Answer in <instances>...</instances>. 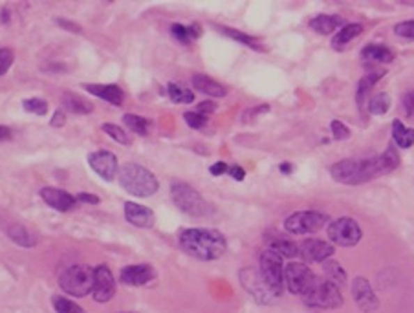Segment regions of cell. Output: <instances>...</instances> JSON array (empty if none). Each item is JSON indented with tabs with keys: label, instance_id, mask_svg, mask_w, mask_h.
<instances>
[{
	"label": "cell",
	"instance_id": "f1b7e54d",
	"mask_svg": "<svg viewBox=\"0 0 414 313\" xmlns=\"http://www.w3.org/2000/svg\"><path fill=\"white\" fill-rule=\"evenodd\" d=\"M323 269H325V275L328 277L326 280H330L334 282L335 286H345L346 284V271L343 269V266L339 262H335V260H325L323 262Z\"/></svg>",
	"mask_w": 414,
	"mask_h": 313
},
{
	"label": "cell",
	"instance_id": "836d02e7",
	"mask_svg": "<svg viewBox=\"0 0 414 313\" xmlns=\"http://www.w3.org/2000/svg\"><path fill=\"white\" fill-rule=\"evenodd\" d=\"M52 304H54V310L57 313H84L79 304H75L74 300H70L66 297H61V295H54Z\"/></svg>",
	"mask_w": 414,
	"mask_h": 313
},
{
	"label": "cell",
	"instance_id": "b9f144b4",
	"mask_svg": "<svg viewBox=\"0 0 414 313\" xmlns=\"http://www.w3.org/2000/svg\"><path fill=\"white\" fill-rule=\"evenodd\" d=\"M404 110H405V116H407V118H411V119L414 118V90H411V92L405 93Z\"/></svg>",
	"mask_w": 414,
	"mask_h": 313
},
{
	"label": "cell",
	"instance_id": "f5cc1de1",
	"mask_svg": "<svg viewBox=\"0 0 414 313\" xmlns=\"http://www.w3.org/2000/svg\"><path fill=\"white\" fill-rule=\"evenodd\" d=\"M128 313H132V312H128Z\"/></svg>",
	"mask_w": 414,
	"mask_h": 313
},
{
	"label": "cell",
	"instance_id": "ab89813d",
	"mask_svg": "<svg viewBox=\"0 0 414 313\" xmlns=\"http://www.w3.org/2000/svg\"><path fill=\"white\" fill-rule=\"evenodd\" d=\"M13 52L10 48H0V75H4L13 64Z\"/></svg>",
	"mask_w": 414,
	"mask_h": 313
},
{
	"label": "cell",
	"instance_id": "1f68e13d",
	"mask_svg": "<svg viewBox=\"0 0 414 313\" xmlns=\"http://www.w3.org/2000/svg\"><path fill=\"white\" fill-rule=\"evenodd\" d=\"M218 30L222 31L224 35H227V37H231V39H235V40H238V43H242V45L250 46V48H253V49H262L261 40L255 39V37H252V35L242 33V31L233 30V28H218Z\"/></svg>",
	"mask_w": 414,
	"mask_h": 313
},
{
	"label": "cell",
	"instance_id": "f35d334b",
	"mask_svg": "<svg viewBox=\"0 0 414 313\" xmlns=\"http://www.w3.org/2000/svg\"><path fill=\"white\" fill-rule=\"evenodd\" d=\"M394 33L404 39H414V20H405V22L396 24Z\"/></svg>",
	"mask_w": 414,
	"mask_h": 313
},
{
	"label": "cell",
	"instance_id": "83f0119b",
	"mask_svg": "<svg viewBox=\"0 0 414 313\" xmlns=\"http://www.w3.org/2000/svg\"><path fill=\"white\" fill-rule=\"evenodd\" d=\"M63 107L72 114H90L94 110V107H92L89 101H84L83 98L75 96V93H64Z\"/></svg>",
	"mask_w": 414,
	"mask_h": 313
},
{
	"label": "cell",
	"instance_id": "d6a6232c",
	"mask_svg": "<svg viewBox=\"0 0 414 313\" xmlns=\"http://www.w3.org/2000/svg\"><path fill=\"white\" fill-rule=\"evenodd\" d=\"M169 98L173 99L174 103L178 105H189L194 101V93H192L191 90L180 86V84L171 83L169 84Z\"/></svg>",
	"mask_w": 414,
	"mask_h": 313
},
{
	"label": "cell",
	"instance_id": "bcb514c9",
	"mask_svg": "<svg viewBox=\"0 0 414 313\" xmlns=\"http://www.w3.org/2000/svg\"><path fill=\"white\" fill-rule=\"evenodd\" d=\"M57 24L63 26V28L66 31H74V33H81V28L77 24H75V22H68V20L59 19V20H57Z\"/></svg>",
	"mask_w": 414,
	"mask_h": 313
},
{
	"label": "cell",
	"instance_id": "8fae6325",
	"mask_svg": "<svg viewBox=\"0 0 414 313\" xmlns=\"http://www.w3.org/2000/svg\"><path fill=\"white\" fill-rule=\"evenodd\" d=\"M238 277H240V284L244 286V289L255 298L256 303L271 304L277 298V295L268 288V284L262 279L261 271H256L253 268H246L242 269Z\"/></svg>",
	"mask_w": 414,
	"mask_h": 313
},
{
	"label": "cell",
	"instance_id": "277c9868",
	"mask_svg": "<svg viewBox=\"0 0 414 313\" xmlns=\"http://www.w3.org/2000/svg\"><path fill=\"white\" fill-rule=\"evenodd\" d=\"M171 196H173V201L176 204V207L182 213L189 216H194V218H200V216H207L211 213V207L202 198V194L192 189L189 183H183V181H174L171 185Z\"/></svg>",
	"mask_w": 414,
	"mask_h": 313
},
{
	"label": "cell",
	"instance_id": "c3c4849f",
	"mask_svg": "<svg viewBox=\"0 0 414 313\" xmlns=\"http://www.w3.org/2000/svg\"><path fill=\"white\" fill-rule=\"evenodd\" d=\"M64 123H66V118H64V114L61 112H55L54 114V119H52V127H63Z\"/></svg>",
	"mask_w": 414,
	"mask_h": 313
},
{
	"label": "cell",
	"instance_id": "e0dca14e",
	"mask_svg": "<svg viewBox=\"0 0 414 313\" xmlns=\"http://www.w3.org/2000/svg\"><path fill=\"white\" fill-rule=\"evenodd\" d=\"M40 198L46 201V206H49L55 211H61V213H68V211H72L77 206L75 196L63 191V189H57V187H45V189H40Z\"/></svg>",
	"mask_w": 414,
	"mask_h": 313
},
{
	"label": "cell",
	"instance_id": "816d5d0a",
	"mask_svg": "<svg viewBox=\"0 0 414 313\" xmlns=\"http://www.w3.org/2000/svg\"><path fill=\"white\" fill-rule=\"evenodd\" d=\"M0 20H2V22H8V20H10V17H8V10H2V17H0Z\"/></svg>",
	"mask_w": 414,
	"mask_h": 313
},
{
	"label": "cell",
	"instance_id": "3957f363",
	"mask_svg": "<svg viewBox=\"0 0 414 313\" xmlns=\"http://www.w3.org/2000/svg\"><path fill=\"white\" fill-rule=\"evenodd\" d=\"M119 185L123 187L128 194L138 196V198H148L156 194L160 183L153 172L136 163H127L119 169Z\"/></svg>",
	"mask_w": 414,
	"mask_h": 313
},
{
	"label": "cell",
	"instance_id": "74e56055",
	"mask_svg": "<svg viewBox=\"0 0 414 313\" xmlns=\"http://www.w3.org/2000/svg\"><path fill=\"white\" fill-rule=\"evenodd\" d=\"M330 128L332 134H334V139H337V142H343V139H348V137H351V128L346 127V125H343L341 121H337V119H334V121L330 123Z\"/></svg>",
	"mask_w": 414,
	"mask_h": 313
},
{
	"label": "cell",
	"instance_id": "7dc6e473",
	"mask_svg": "<svg viewBox=\"0 0 414 313\" xmlns=\"http://www.w3.org/2000/svg\"><path fill=\"white\" fill-rule=\"evenodd\" d=\"M75 200L84 201V204H99L98 196H92V194H77L75 196Z\"/></svg>",
	"mask_w": 414,
	"mask_h": 313
},
{
	"label": "cell",
	"instance_id": "ba28073f",
	"mask_svg": "<svg viewBox=\"0 0 414 313\" xmlns=\"http://www.w3.org/2000/svg\"><path fill=\"white\" fill-rule=\"evenodd\" d=\"M316 282L317 277L306 264L290 262L284 268V286L290 293L306 297L312 291V288L316 286Z\"/></svg>",
	"mask_w": 414,
	"mask_h": 313
},
{
	"label": "cell",
	"instance_id": "d590c367",
	"mask_svg": "<svg viewBox=\"0 0 414 313\" xmlns=\"http://www.w3.org/2000/svg\"><path fill=\"white\" fill-rule=\"evenodd\" d=\"M22 107H24L26 112L35 114V116H45V114L48 112V103H46V101H43V99H37V98L26 99L24 103H22Z\"/></svg>",
	"mask_w": 414,
	"mask_h": 313
},
{
	"label": "cell",
	"instance_id": "30bf717a",
	"mask_svg": "<svg viewBox=\"0 0 414 313\" xmlns=\"http://www.w3.org/2000/svg\"><path fill=\"white\" fill-rule=\"evenodd\" d=\"M363 236V231L358 225V222L348 218V216H343V218H337V220L330 222L328 224V238H330L332 244L341 245V247H352L361 240Z\"/></svg>",
	"mask_w": 414,
	"mask_h": 313
},
{
	"label": "cell",
	"instance_id": "ac0fdd59",
	"mask_svg": "<svg viewBox=\"0 0 414 313\" xmlns=\"http://www.w3.org/2000/svg\"><path fill=\"white\" fill-rule=\"evenodd\" d=\"M264 242H266L268 250L277 253L282 259H293L299 253V245L296 242H291L282 233H277V231H268L266 235H264Z\"/></svg>",
	"mask_w": 414,
	"mask_h": 313
},
{
	"label": "cell",
	"instance_id": "ffe728a7",
	"mask_svg": "<svg viewBox=\"0 0 414 313\" xmlns=\"http://www.w3.org/2000/svg\"><path fill=\"white\" fill-rule=\"evenodd\" d=\"M84 89L92 96H98V98L105 99V101H109V103L116 105V107L123 105L125 93L118 84H84Z\"/></svg>",
	"mask_w": 414,
	"mask_h": 313
},
{
	"label": "cell",
	"instance_id": "f6af8a7d",
	"mask_svg": "<svg viewBox=\"0 0 414 313\" xmlns=\"http://www.w3.org/2000/svg\"><path fill=\"white\" fill-rule=\"evenodd\" d=\"M227 172L231 174L233 180H237V181H242L244 178H246V172H244V169H242V167H238V165L229 167V171H227Z\"/></svg>",
	"mask_w": 414,
	"mask_h": 313
},
{
	"label": "cell",
	"instance_id": "603a6c76",
	"mask_svg": "<svg viewBox=\"0 0 414 313\" xmlns=\"http://www.w3.org/2000/svg\"><path fill=\"white\" fill-rule=\"evenodd\" d=\"M383 75H385V70L378 68V70H370V72H367V74L361 77V81L358 83V92H355V101H358L360 107L365 105V99L367 96H369L370 89H372V86H374V84L378 83Z\"/></svg>",
	"mask_w": 414,
	"mask_h": 313
},
{
	"label": "cell",
	"instance_id": "d6986e66",
	"mask_svg": "<svg viewBox=\"0 0 414 313\" xmlns=\"http://www.w3.org/2000/svg\"><path fill=\"white\" fill-rule=\"evenodd\" d=\"M125 218L128 224L141 227V229H148L154 225V213L148 207L134 204V201H127L125 204Z\"/></svg>",
	"mask_w": 414,
	"mask_h": 313
},
{
	"label": "cell",
	"instance_id": "9a60e30c",
	"mask_svg": "<svg viewBox=\"0 0 414 313\" xmlns=\"http://www.w3.org/2000/svg\"><path fill=\"white\" fill-rule=\"evenodd\" d=\"M334 245L319 238H306L301 245H299V254L302 257L305 262H325L334 254Z\"/></svg>",
	"mask_w": 414,
	"mask_h": 313
},
{
	"label": "cell",
	"instance_id": "2e32d148",
	"mask_svg": "<svg viewBox=\"0 0 414 313\" xmlns=\"http://www.w3.org/2000/svg\"><path fill=\"white\" fill-rule=\"evenodd\" d=\"M156 279V269L151 264H134L121 269L119 280L127 286H145Z\"/></svg>",
	"mask_w": 414,
	"mask_h": 313
},
{
	"label": "cell",
	"instance_id": "52a82bcc",
	"mask_svg": "<svg viewBox=\"0 0 414 313\" xmlns=\"http://www.w3.org/2000/svg\"><path fill=\"white\" fill-rule=\"evenodd\" d=\"M328 220L330 218L319 211H299L284 220V229L290 235H312V233L323 229L328 224Z\"/></svg>",
	"mask_w": 414,
	"mask_h": 313
},
{
	"label": "cell",
	"instance_id": "7a4b0ae2",
	"mask_svg": "<svg viewBox=\"0 0 414 313\" xmlns=\"http://www.w3.org/2000/svg\"><path fill=\"white\" fill-rule=\"evenodd\" d=\"M178 242L185 253L206 262L220 259L227 250V242L220 231L204 229V227L182 231Z\"/></svg>",
	"mask_w": 414,
	"mask_h": 313
},
{
	"label": "cell",
	"instance_id": "8d00e7d4",
	"mask_svg": "<svg viewBox=\"0 0 414 313\" xmlns=\"http://www.w3.org/2000/svg\"><path fill=\"white\" fill-rule=\"evenodd\" d=\"M171 33H173L174 39L178 43H182V45H189L192 40L191 31H189V26H182V24H173L171 26Z\"/></svg>",
	"mask_w": 414,
	"mask_h": 313
},
{
	"label": "cell",
	"instance_id": "4dcf8cb0",
	"mask_svg": "<svg viewBox=\"0 0 414 313\" xmlns=\"http://www.w3.org/2000/svg\"><path fill=\"white\" fill-rule=\"evenodd\" d=\"M390 96L389 93H378L374 98L369 99V112L374 116H383L389 112Z\"/></svg>",
	"mask_w": 414,
	"mask_h": 313
},
{
	"label": "cell",
	"instance_id": "cb8c5ba5",
	"mask_svg": "<svg viewBox=\"0 0 414 313\" xmlns=\"http://www.w3.org/2000/svg\"><path fill=\"white\" fill-rule=\"evenodd\" d=\"M345 20L339 15H317L316 19L310 20V28L319 35H330L337 28H343Z\"/></svg>",
	"mask_w": 414,
	"mask_h": 313
},
{
	"label": "cell",
	"instance_id": "d4e9b609",
	"mask_svg": "<svg viewBox=\"0 0 414 313\" xmlns=\"http://www.w3.org/2000/svg\"><path fill=\"white\" fill-rule=\"evenodd\" d=\"M361 31H363V26L361 24H346L343 26L337 33H335V37L332 39V46H334V49H343L345 48L351 40H354L358 35H361Z\"/></svg>",
	"mask_w": 414,
	"mask_h": 313
},
{
	"label": "cell",
	"instance_id": "4fadbf2b",
	"mask_svg": "<svg viewBox=\"0 0 414 313\" xmlns=\"http://www.w3.org/2000/svg\"><path fill=\"white\" fill-rule=\"evenodd\" d=\"M92 295H94V300H98V303H109L110 298L116 295V280H114L112 271L107 266L94 268Z\"/></svg>",
	"mask_w": 414,
	"mask_h": 313
},
{
	"label": "cell",
	"instance_id": "60d3db41",
	"mask_svg": "<svg viewBox=\"0 0 414 313\" xmlns=\"http://www.w3.org/2000/svg\"><path fill=\"white\" fill-rule=\"evenodd\" d=\"M185 123H187L191 128H204L207 125V118L198 112H187L183 116Z\"/></svg>",
	"mask_w": 414,
	"mask_h": 313
},
{
	"label": "cell",
	"instance_id": "7bdbcfd3",
	"mask_svg": "<svg viewBox=\"0 0 414 313\" xmlns=\"http://www.w3.org/2000/svg\"><path fill=\"white\" fill-rule=\"evenodd\" d=\"M217 110V103H211V101H204V103L198 105L197 112L202 114V116H206V114H211Z\"/></svg>",
	"mask_w": 414,
	"mask_h": 313
},
{
	"label": "cell",
	"instance_id": "44dd1931",
	"mask_svg": "<svg viewBox=\"0 0 414 313\" xmlns=\"http://www.w3.org/2000/svg\"><path fill=\"white\" fill-rule=\"evenodd\" d=\"M192 86L198 90V92L206 93V96H211V98H224L227 93V89L224 84L217 83L215 79L207 77L204 74H194L191 79Z\"/></svg>",
	"mask_w": 414,
	"mask_h": 313
},
{
	"label": "cell",
	"instance_id": "7c38bea8",
	"mask_svg": "<svg viewBox=\"0 0 414 313\" xmlns=\"http://www.w3.org/2000/svg\"><path fill=\"white\" fill-rule=\"evenodd\" d=\"M352 297L358 308L363 313H372L380 308V298L376 297L374 289L365 277H355L352 282Z\"/></svg>",
	"mask_w": 414,
	"mask_h": 313
},
{
	"label": "cell",
	"instance_id": "e575fe53",
	"mask_svg": "<svg viewBox=\"0 0 414 313\" xmlns=\"http://www.w3.org/2000/svg\"><path fill=\"white\" fill-rule=\"evenodd\" d=\"M101 128H103V132L107 134V136L112 137L114 142L121 143V145H128V143H130V137H128V134L125 132L123 128H119L118 125H112V123H105Z\"/></svg>",
	"mask_w": 414,
	"mask_h": 313
},
{
	"label": "cell",
	"instance_id": "8992f818",
	"mask_svg": "<svg viewBox=\"0 0 414 313\" xmlns=\"http://www.w3.org/2000/svg\"><path fill=\"white\" fill-rule=\"evenodd\" d=\"M306 306L319 310H335L343 306V295H341L339 286H335L330 280H319L317 279L316 286L306 297H302Z\"/></svg>",
	"mask_w": 414,
	"mask_h": 313
},
{
	"label": "cell",
	"instance_id": "5bb4252c",
	"mask_svg": "<svg viewBox=\"0 0 414 313\" xmlns=\"http://www.w3.org/2000/svg\"><path fill=\"white\" fill-rule=\"evenodd\" d=\"M89 165L92 167V171H94L98 176L103 178L105 181H112L114 178L119 174L118 158L114 156L112 152L109 151L92 152L89 156Z\"/></svg>",
	"mask_w": 414,
	"mask_h": 313
},
{
	"label": "cell",
	"instance_id": "f907efd6",
	"mask_svg": "<svg viewBox=\"0 0 414 313\" xmlns=\"http://www.w3.org/2000/svg\"><path fill=\"white\" fill-rule=\"evenodd\" d=\"M281 172H284V174H291V171H293V167L290 165V163H281Z\"/></svg>",
	"mask_w": 414,
	"mask_h": 313
},
{
	"label": "cell",
	"instance_id": "6da1fadb",
	"mask_svg": "<svg viewBox=\"0 0 414 313\" xmlns=\"http://www.w3.org/2000/svg\"><path fill=\"white\" fill-rule=\"evenodd\" d=\"M399 165V156L394 145H389L383 154L369 160H343L330 167V174L335 181L345 185H361L370 180L389 174Z\"/></svg>",
	"mask_w": 414,
	"mask_h": 313
},
{
	"label": "cell",
	"instance_id": "484cf974",
	"mask_svg": "<svg viewBox=\"0 0 414 313\" xmlns=\"http://www.w3.org/2000/svg\"><path fill=\"white\" fill-rule=\"evenodd\" d=\"M392 139L398 147L401 148H411L414 145V128L405 127L404 123L396 119L392 123Z\"/></svg>",
	"mask_w": 414,
	"mask_h": 313
},
{
	"label": "cell",
	"instance_id": "9c48e42d",
	"mask_svg": "<svg viewBox=\"0 0 414 313\" xmlns=\"http://www.w3.org/2000/svg\"><path fill=\"white\" fill-rule=\"evenodd\" d=\"M261 275L264 282L268 284V288L281 297L284 291V264H282V257H279L273 251L266 250L261 254Z\"/></svg>",
	"mask_w": 414,
	"mask_h": 313
},
{
	"label": "cell",
	"instance_id": "4316f807",
	"mask_svg": "<svg viewBox=\"0 0 414 313\" xmlns=\"http://www.w3.org/2000/svg\"><path fill=\"white\" fill-rule=\"evenodd\" d=\"M8 236H10L15 244H19L20 247H33V245H37V238L31 235L30 231L26 229L24 225H19V224L10 225Z\"/></svg>",
	"mask_w": 414,
	"mask_h": 313
},
{
	"label": "cell",
	"instance_id": "7402d4cb",
	"mask_svg": "<svg viewBox=\"0 0 414 313\" xmlns=\"http://www.w3.org/2000/svg\"><path fill=\"white\" fill-rule=\"evenodd\" d=\"M361 59L367 63H392L394 52L383 45H367L361 49Z\"/></svg>",
	"mask_w": 414,
	"mask_h": 313
},
{
	"label": "cell",
	"instance_id": "681fc988",
	"mask_svg": "<svg viewBox=\"0 0 414 313\" xmlns=\"http://www.w3.org/2000/svg\"><path fill=\"white\" fill-rule=\"evenodd\" d=\"M10 137H11V128L0 125V142H6V139H10Z\"/></svg>",
	"mask_w": 414,
	"mask_h": 313
},
{
	"label": "cell",
	"instance_id": "5b68a950",
	"mask_svg": "<svg viewBox=\"0 0 414 313\" xmlns=\"http://www.w3.org/2000/svg\"><path fill=\"white\" fill-rule=\"evenodd\" d=\"M61 288L64 293L72 295V297H86L92 293V286H94V269L89 266H72L61 275L59 279Z\"/></svg>",
	"mask_w": 414,
	"mask_h": 313
},
{
	"label": "cell",
	"instance_id": "f546056e",
	"mask_svg": "<svg viewBox=\"0 0 414 313\" xmlns=\"http://www.w3.org/2000/svg\"><path fill=\"white\" fill-rule=\"evenodd\" d=\"M125 125H127L132 132H136L138 136H147L148 134V127H151V121L141 116H136V114H127L123 118Z\"/></svg>",
	"mask_w": 414,
	"mask_h": 313
},
{
	"label": "cell",
	"instance_id": "ee69618b",
	"mask_svg": "<svg viewBox=\"0 0 414 313\" xmlns=\"http://www.w3.org/2000/svg\"><path fill=\"white\" fill-rule=\"evenodd\" d=\"M227 171H229V167H227L224 162H217L215 165H211V169H209V172H211L213 176H222L224 172Z\"/></svg>",
	"mask_w": 414,
	"mask_h": 313
}]
</instances>
